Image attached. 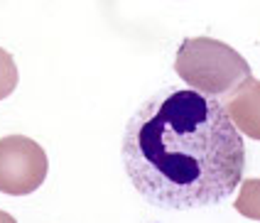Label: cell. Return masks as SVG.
Masks as SVG:
<instances>
[{"mask_svg":"<svg viewBox=\"0 0 260 223\" xmlns=\"http://www.w3.org/2000/svg\"><path fill=\"white\" fill-rule=\"evenodd\" d=\"M226 98L221 101V105L226 108L229 118L233 120L238 133L250 135L253 140L260 137L258 130V81L255 76H248L246 81H241L238 86L229 93H223Z\"/></svg>","mask_w":260,"mask_h":223,"instance_id":"cell-4","label":"cell"},{"mask_svg":"<svg viewBox=\"0 0 260 223\" xmlns=\"http://www.w3.org/2000/svg\"><path fill=\"white\" fill-rule=\"evenodd\" d=\"M49 160L42 145L25 135H8L0 140V192L27 196L47 179Z\"/></svg>","mask_w":260,"mask_h":223,"instance_id":"cell-3","label":"cell"},{"mask_svg":"<svg viewBox=\"0 0 260 223\" xmlns=\"http://www.w3.org/2000/svg\"><path fill=\"white\" fill-rule=\"evenodd\" d=\"M174 71L189 89L214 98H223V93L253 76L248 61L233 47L211 37L184 40L174 57Z\"/></svg>","mask_w":260,"mask_h":223,"instance_id":"cell-2","label":"cell"},{"mask_svg":"<svg viewBox=\"0 0 260 223\" xmlns=\"http://www.w3.org/2000/svg\"><path fill=\"white\" fill-rule=\"evenodd\" d=\"M120 157L147 204L194 211L216 206L236 192L246 145L218 98L170 86L130 116Z\"/></svg>","mask_w":260,"mask_h":223,"instance_id":"cell-1","label":"cell"},{"mask_svg":"<svg viewBox=\"0 0 260 223\" xmlns=\"http://www.w3.org/2000/svg\"><path fill=\"white\" fill-rule=\"evenodd\" d=\"M0 223H17V221H15L8 211H0Z\"/></svg>","mask_w":260,"mask_h":223,"instance_id":"cell-6","label":"cell"},{"mask_svg":"<svg viewBox=\"0 0 260 223\" xmlns=\"http://www.w3.org/2000/svg\"><path fill=\"white\" fill-rule=\"evenodd\" d=\"M17 66H15V59L10 57V52H5L0 47V101L8 98L10 93L17 86Z\"/></svg>","mask_w":260,"mask_h":223,"instance_id":"cell-5","label":"cell"}]
</instances>
